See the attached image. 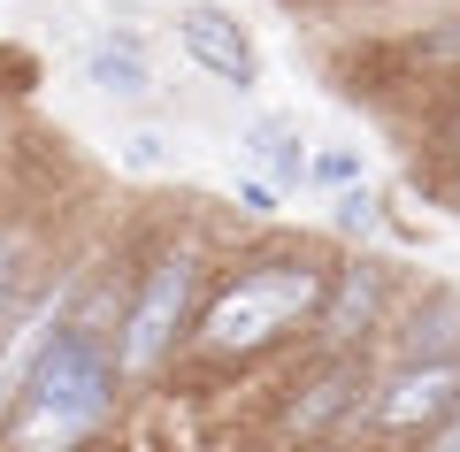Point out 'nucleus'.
<instances>
[{
    "label": "nucleus",
    "mask_w": 460,
    "mask_h": 452,
    "mask_svg": "<svg viewBox=\"0 0 460 452\" xmlns=\"http://www.w3.org/2000/svg\"><path fill=\"white\" fill-rule=\"evenodd\" d=\"M100 414H108V360L84 330H62L39 345L31 376H23V414L8 421V437L16 445H69Z\"/></svg>",
    "instance_id": "obj_1"
},
{
    "label": "nucleus",
    "mask_w": 460,
    "mask_h": 452,
    "mask_svg": "<svg viewBox=\"0 0 460 452\" xmlns=\"http://www.w3.org/2000/svg\"><path fill=\"white\" fill-rule=\"evenodd\" d=\"M323 307V269H299V261H277V269H253L208 307V345L215 353H253V345L284 338L292 323Z\"/></svg>",
    "instance_id": "obj_2"
},
{
    "label": "nucleus",
    "mask_w": 460,
    "mask_h": 452,
    "mask_svg": "<svg viewBox=\"0 0 460 452\" xmlns=\"http://www.w3.org/2000/svg\"><path fill=\"white\" fill-rule=\"evenodd\" d=\"M192 284H199V269H192L184 253L154 261V276H146V291H138L131 323H123V368H131V376H146L154 360H162L169 345H177L184 307H192Z\"/></svg>",
    "instance_id": "obj_3"
},
{
    "label": "nucleus",
    "mask_w": 460,
    "mask_h": 452,
    "mask_svg": "<svg viewBox=\"0 0 460 452\" xmlns=\"http://www.w3.org/2000/svg\"><path fill=\"white\" fill-rule=\"evenodd\" d=\"M177 39H184V54H192L199 69H215L223 84H253L261 77V54H253V39H246V23L230 16V8H184L177 16Z\"/></svg>",
    "instance_id": "obj_4"
},
{
    "label": "nucleus",
    "mask_w": 460,
    "mask_h": 452,
    "mask_svg": "<svg viewBox=\"0 0 460 452\" xmlns=\"http://www.w3.org/2000/svg\"><path fill=\"white\" fill-rule=\"evenodd\" d=\"M453 399H460V360H422L376 391V421L384 430H429Z\"/></svg>",
    "instance_id": "obj_5"
},
{
    "label": "nucleus",
    "mask_w": 460,
    "mask_h": 452,
    "mask_svg": "<svg viewBox=\"0 0 460 452\" xmlns=\"http://www.w3.org/2000/svg\"><path fill=\"white\" fill-rule=\"evenodd\" d=\"M84 77H93L100 93H115V100H138V93H154L146 62H138L131 47H93V54H84Z\"/></svg>",
    "instance_id": "obj_6"
},
{
    "label": "nucleus",
    "mask_w": 460,
    "mask_h": 452,
    "mask_svg": "<svg viewBox=\"0 0 460 452\" xmlns=\"http://www.w3.org/2000/svg\"><path fill=\"white\" fill-rule=\"evenodd\" d=\"M47 338H54V315H31V323L8 338V353H0V399H8V391L31 376V360H39V345H47Z\"/></svg>",
    "instance_id": "obj_7"
},
{
    "label": "nucleus",
    "mask_w": 460,
    "mask_h": 452,
    "mask_svg": "<svg viewBox=\"0 0 460 452\" xmlns=\"http://www.w3.org/2000/svg\"><path fill=\"white\" fill-rule=\"evenodd\" d=\"M368 315H376V269H353V276H345V291H338V307H330V330L353 338Z\"/></svg>",
    "instance_id": "obj_8"
},
{
    "label": "nucleus",
    "mask_w": 460,
    "mask_h": 452,
    "mask_svg": "<svg viewBox=\"0 0 460 452\" xmlns=\"http://www.w3.org/2000/svg\"><path fill=\"white\" fill-rule=\"evenodd\" d=\"M353 391H361V384H353V376H345V368H330L323 376V384H314V399H299V430H330V421H338V406L345 399H353Z\"/></svg>",
    "instance_id": "obj_9"
},
{
    "label": "nucleus",
    "mask_w": 460,
    "mask_h": 452,
    "mask_svg": "<svg viewBox=\"0 0 460 452\" xmlns=\"http://www.w3.org/2000/svg\"><path fill=\"white\" fill-rule=\"evenodd\" d=\"M253 162H261L269 169V177H299V146H292V130H284V123H253Z\"/></svg>",
    "instance_id": "obj_10"
},
{
    "label": "nucleus",
    "mask_w": 460,
    "mask_h": 452,
    "mask_svg": "<svg viewBox=\"0 0 460 452\" xmlns=\"http://www.w3.org/2000/svg\"><path fill=\"white\" fill-rule=\"evenodd\" d=\"M115 162H123V169H138V177H154V169H169V162H177V146H169L162 130H131V138H115Z\"/></svg>",
    "instance_id": "obj_11"
},
{
    "label": "nucleus",
    "mask_w": 460,
    "mask_h": 452,
    "mask_svg": "<svg viewBox=\"0 0 460 452\" xmlns=\"http://www.w3.org/2000/svg\"><path fill=\"white\" fill-rule=\"evenodd\" d=\"M330 223L345 230V238H368V230H376V192H338V208H330Z\"/></svg>",
    "instance_id": "obj_12"
},
{
    "label": "nucleus",
    "mask_w": 460,
    "mask_h": 452,
    "mask_svg": "<svg viewBox=\"0 0 460 452\" xmlns=\"http://www.w3.org/2000/svg\"><path fill=\"white\" fill-rule=\"evenodd\" d=\"M353 169H361V162H353V154H338V146H330V154H314V177H323V184H345Z\"/></svg>",
    "instance_id": "obj_13"
},
{
    "label": "nucleus",
    "mask_w": 460,
    "mask_h": 452,
    "mask_svg": "<svg viewBox=\"0 0 460 452\" xmlns=\"http://www.w3.org/2000/svg\"><path fill=\"white\" fill-rule=\"evenodd\" d=\"M438 445H445V452H460V399L438 414Z\"/></svg>",
    "instance_id": "obj_14"
},
{
    "label": "nucleus",
    "mask_w": 460,
    "mask_h": 452,
    "mask_svg": "<svg viewBox=\"0 0 460 452\" xmlns=\"http://www.w3.org/2000/svg\"><path fill=\"white\" fill-rule=\"evenodd\" d=\"M16 261H23V245H16V238H0V291L16 284Z\"/></svg>",
    "instance_id": "obj_15"
},
{
    "label": "nucleus",
    "mask_w": 460,
    "mask_h": 452,
    "mask_svg": "<svg viewBox=\"0 0 460 452\" xmlns=\"http://www.w3.org/2000/svg\"><path fill=\"white\" fill-rule=\"evenodd\" d=\"M429 54H460V23H453V31H438V39H429Z\"/></svg>",
    "instance_id": "obj_16"
}]
</instances>
